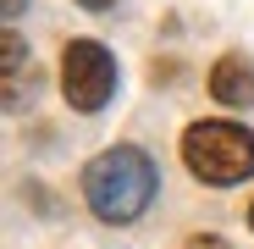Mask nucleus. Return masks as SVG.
<instances>
[{"label":"nucleus","instance_id":"2","mask_svg":"<svg viewBox=\"0 0 254 249\" xmlns=\"http://www.w3.org/2000/svg\"><path fill=\"white\" fill-rule=\"evenodd\" d=\"M183 161L188 172L210 188H232L254 172V133L243 122H193L183 128Z\"/></svg>","mask_w":254,"mask_h":249},{"label":"nucleus","instance_id":"6","mask_svg":"<svg viewBox=\"0 0 254 249\" xmlns=\"http://www.w3.org/2000/svg\"><path fill=\"white\" fill-rule=\"evenodd\" d=\"M183 249H232V244H227V238H216V233H193Z\"/></svg>","mask_w":254,"mask_h":249},{"label":"nucleus","instance_id":"3","mask_svg":"<svg viewBox=\"0 0 254 249\" xmlns=\"http://www.w3.org/2000/svg\"><path fill=\"white\" fill-rule=\"evenodd\" d=\"M61 94L72 111H105L116 94V56L100 39H72L61 50Z\"/></svg>","mask_w":254,"mask_h":249},{"label":"nucleus","instance_id":"4","mask_svg":"<svg viewBox=\"0 0 254 249\" xmlns=\"http://www.w3.org/2000/svg\"><path fill=\"white\" fill-rule=\"evenodd\" d=\"M210 94L221 105H254V67H249V56H221L210 67Z\"/></svg>","mask_w":254,"mask_h":249},{"label":"nucleus","instance_id":"5","mask_svg":"<svg viewBox=\"0 0 254 249\" xmlns=\"http://www.w3.org/2000/svg\"><path fill=\"white\" fill-rule=\"evenodd\" d=\"M17 72H22V33H11V28H6V83H11L6 100L17 94Z\"/></svg>","mask_w":254,"mask_h":249},{"label":"nucleus","instance_id":"8","mask_svg":"<svg viewBox=\"0 0 254 249\" xmlns=\"http://www.w3.org/2000/svg\"><path fill=\"white\" fill-rule=\"evenodd\" d=\"M249 227H254V205H249Z\"/></svg>","mask_w":254,"mask_h":249},{"label":"nucleus","instance_id":"7","mask_svg":"<svg viewBox=\"0 0 254 249\" xmlns=\"http://www.w3.org/2000/svg\"><path fill=\"white\" fill-rule=\"evenodd\" d=\"M77 6H83V11H111L116 0H77Z\"/></svg>","mask_w":254,"mask_h":249},{"label":"nucleus","instance_id":"1","mask_svg":"<svg viewBox=\"0 0 254 249\" xmlns=\"http://www.w3.org/2000/svg\"><path fill=\"white\" fill-rule=\"evenodd\" d=\"M155 188H160V172H155V161L138 144L100 150L89 166H83V199H89V211L100 222H111V227L138 222L155 205Z\"/></svg>","mask_w":254,"mask_h":249}]
</instances>
